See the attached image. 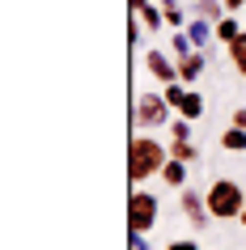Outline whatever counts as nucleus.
<instances>
[{
  "label": "nucleus",
  "instance_id": "1",
  "mask_svg": "<svg viewBox=\"0 0 246 250\" xmlns=\"http://www.w3.org/2000/svg\"><path fill=\"white\" fill-rule=\"evenodd\" d=\"M166 161H170V145H161L153 132L132 136V145H128V178H132V187H144L149 178H157Z\"/></svg>",
  "mask_w": 246,
  "mask_h": 250
},
{
  "label": "nucleus",
  "instance_id": "2",
  "mask_svg": "<svg viewBox=\"0 0 246 250\" xmlns=\"http://www.w3.org/2000/svg\"><path fill=\"white\" fill-rule=\"evenodd\" d=\"M208 199V212H212V221H238L246 208V187L233 183V178H212L204 191Z\"/></svg>",
  "mask_w": 246,
  "mask_h": 250
},
{
  "label": "nucleus",
  "instance_id": "3",
  "mask_svg": "<svg viewBox=\"0 0 246 250\" xmlns=\"http://www.w3.org/2000/svg\"><path fill=\"white\" fill-rule=\"evenodd\" d=\"M161 216V204H157L153 191H144V187H132L128 195V233H149Z\"/></svg>",
  "mask_w": 246,
  "mask_h": 250
},
{
  "label": "nucleus",
  "instance_id": "4",
  "mask_svg": "<svg viewBox=\"0 0 246 250\" xmlns=\"http://www.w3.org/2000/svg\"><path fill=\"white\" fill-rule=\"evenodd\" d=\"M170 115H174V106L166 102V93H140L136 98V110H132V123L136 127H170Z\"/></svg>",
  "mask_w": 246,
  "mask_h": 250
},
{
  "label": "nucleus",
  "instance_id": "5",
  "mask_svg": "<svg viewBox=\"0 0 246 250\" xmlns=\"http://www.w3.org/2000/svg\"><path fill=\"white\" fill-rule=\"evenodd\" d=\"M161 93H166V102L174 106V115L191 119V123H200V119H204V98L195 93V85L174 81V85H161Z\"/></svg>",
  "mask_w": 246,
  "mask_h": 250
},
{
  "label": "nucleus",
  "instance_id": "6",
  "mask_svg": "<svg viewBox=\"0 0 246 250\" xmlns=\"http://www.w3.org/2000/svg\"><path fill=\"white\" fill-rule=\"evenodd\" d=\"M174 51H161V47H149L144 51V68H149V77L157 85H174L179 81V60H170Z\"/></svg>",
  "mask_w": 246,
  "mask_h": 250
},
{
  "label": "nucleus",
  "instance_id": "7",
  "mask_svg": "<svg viewBox=\"0 0 246 250\" xmlns=\"http://www.w3.org/2000/svg\"><path fill=\"white\" fill-rule=\"evenodd\" d=\"M179 208H182V216L191 221V229H208V225H212L208 199L200 195V191H191V187H182V191H179Z\"/></svg>",
  "mask_w": 246,
  "mask_h": 250
},
{
  "label": "nucleus",
  "instance_id": "8",
  "mask_svg": "<svg viewBox=\"0 0 246 250\" xmlns=\"http://www.w3.org/2000/svg\"><path fill=\"white\" fill-rule=\"evenodd\" d=\"M132 13L140 17V26L149 30V34H157V30H166V13H161V4L157 0H128Z\"/></svg>",
  "mask_w": 246,
  "mask_h": 250
},
{
  "label": "nucleus",
  "instance_id": "9",
  "mask_svg": "<svg viewBox=\"0 0 246 250\" xmlns=\"http://www.w3.org/2000/svg\"><path fill=\"white\" fill-rule=\"evenodd\" d=\"M204 68H208V51L182 55V60H179V81H182V85H195V81L204 77Z\"/></svg>",
  "mask_w": 246,
  "mask_h": 250
},
{
  "label": "nucleus",
  "instance_id": "10",
  "mask_svg": "<svg viewBox=\"0 0 246 250\" xmlns=\"http://www.w3.org/2000/svg\"><path fill=\"white\" fill-rule=\"evenodd\" d=\"M187 34H191L195 51H208V47L217 42V21H204V17H191V21H187Z\"/></svg>",
  "mask_w": 246,
  "mask_h": 250
},
{
  "label": "nucleus",
  "instance_id": "11",
  "mask_svg": "<svg viewBox=\"0 0 246 250\" xmlns=\"http://www.w3.org/2000/svg\"><path fill=\"white\" fill-rule=\"evenodd\" d=\"M157 178H161V187H170V191H182V187H187V161H174V157H170L166 166H161Z\"/></svg>",
  "mask_w": 246,
  "mask_h": 250
},
{
  "label": "nucleus",
  "instance_id": "12",
  "mask_svg": "<svg viewBox=\"0 0 246 250\" xmlns=\"http://www.w3.org/2000/svg\"><path fill=\"white\" fill-rule=\"evenodd\" d=\"M225 13H229V9H225V0H191V17H204V21H221Z\"/></svg>",
  "mask_w": 246,
  "mask_h": 250
},
{
  "label": "nucleus",
  "instance_id": "13",
  "mask_svg": "<svg viewBox=\"0 0 246 250\" xmlns=\"http://www.w3.org/2000/svg\"><path fill=\"white\" fill-rule=\"evenodd\" d=\"M242 30H246V21H238V17H233V13H225V17H221V21H217V42H221V47H229V42L238 39Z\"/></svg>",
  "mask_w": 246,
  "mask_h": 250
},
{
  "label": "nucleus",
  "instance_id": "14",
  "mask_svg": "<svg viewBox=\"0 0 246 250\" xmlns=\"http://www.w3.org/2000/svg\"><path fill=\"white\" fill-rule=\"evenodd\" d=\"M225 51H229V64H233V72H238V77L246 81V30H242V34H238V39L229 42V47H225Z\"/></svg>",
  "mask_w": 246,
  "mask_h": 250
},
{
  "label": "nucleus",
  "instance_id": "15",
  "mask_svg": "<svg viewBox=\"0 0 246 250\" xmlns=\"http://www.w3.org/2000/svg\"><path fill=\"white\" fill-rule=\"evenodd\" d=\"M161 13H166V30H187V9L179 0H161Z\"/></svg>",
  "mask_w": 246,
  "mask_h": 250
},
{
  "label": "nucleus",
  "instance_id": "16",
  "mask_svg": "<svg viewBox=\"0 0 246 250\" xmlns=\"http://www.w3.org/2000/svg\"><path fill=\"white\" fill-rule=\"evenodd\" d=\"M221 148H225V153H246V127H225V132H221Z\"/></svg>",
  "mask_w": 246,
  "mask_h": 250
},
{
  "label": "nucleus",
  "instance_id": "17",
  "mask_svg": "<svg viewBox=\"0 0 246 250\" xmlns=\"http://www.w3.org/2000/svg\"><path fill=\"white\" fill-rule=\"evenodd\" d=\"M170 157H174V161H187V166H195V161H200V148H195L191 140H170Z\"/></svg>",
  "mask_w": 246,
  "mask_h": 250
},
{
  "label": "nucleus",
  "instance_id": "18",
  "mask_svg": "<svg viewBox=\"0 0 246 250\" xmlns=\"http://www.w3.org/2000/svg\"><path fill=\"white\" fill-rule=\"evenodd\" d=\"M170 51H174V60H182V55H191L195 51V42L187 30H174V39H170Z\"/></svg>",
  "mask_w": 246,
  "mask_h": 250
},
{
  "label": "nucleus",
  "instance_id": "19",
  "mask_svg": "<svg viewBox=\"0 0 246 250\" xmlns=\"http://www.w3.org/2000/svg\"><path fill=\"white\" fill-rule=\"evenodd\" d=\"M170 140H191V119H170Z\"/></svg>",
  "mask_w": 246,
  "mask_h": 250
},
{
  "label": "nucleus",
  "instance_id": "20",
  "mask_svg": "<svg viewBox=\"0 0 246 250\" xmlns=\"http://www.w3.org/2000/svg\"><path fill=\"white\" fill-rule=\"evenodd\" d=\"M132 250H153V242H149V233H132Z\"/></svg>",
  "mask_w": 246,
  "mask_h": 250
},
{
  "label": "nucleus",
  "instance_id": "21",
  "mask_svg": "<svg viewBox=\"0 0 246 250\" xmlns=\"http://www.w3.org/2000/svg\"><path fill=\"white\" fill-rule=\"evenodd\" d=\"M166 250H200V246H195L191 237H179V242H170V246H166Z\"/></svg>",
  "mask_w": 246,
  "mask_h": 250
},
{
  "label": "nucleus",
  "instance_id": "22",
  "mask_svg": "<svg viewBox=\"0 0 246 250\" xmlns=\"http://www.w3.org/2000/svg\"><path fill=\"white\" fill-rule=\"evenodd\" d=\"M229 123H233V127H246V106H238V110H233Z\"/></svg>",
  "mask_w": 246,
  "mask_h": 250
},
{
  "label": "nucleus",
  "instance_id": "23",
  "mask_svg": "<svg viewBox=\"0 0 246 250\" xmlns=\"http://www.w3.org/2000/svg\"><path fill=\"white\" fill-rule=\"evenodd\" d=\"M225 9H229V13H238V9H246V0H225Z\"/></svg>",
  "mask_w": 246,
  "mask_h": 250
},
{
  "label": "nucleus",
  "instance_id": "24",
  "mask_svg": "<svg viewBox=\"0 0 246 250\" xmlns=\"http://www.w3.org/2000/svg\"><path fill=\"white\" fill-rule=\"evenodd\" d=\"M238 225H242V229H246V208H242V216H238Z\"/></svg>",
  "mask_w": 246,
  "mask_h": 250
}]
</instances>
